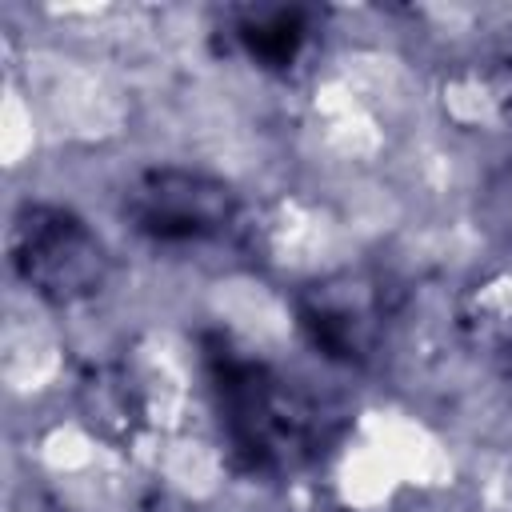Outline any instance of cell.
I'll return each mask as SVG.
<instances>
[{
	"label": "cell",
	"instance_id": "cell-2",
	"mask_svg": "<svg viewBox=\"0 0 512 512\" xmlns=\"http://www.w3.org/2000/svg\"><path fill=\"white\" fill-rule=\"evenodd\" d=\"M232 212L228 188L188 176V172H160L140 188L136 216L144 220L140 228L156 236H204L220 228Z\"/></svg>",
	"mask_w": 512,
	"mask_h": 512
},
{
	"label": "cell",
	"instance_id": "cell-1",
	"mask_svg": "<svg viewBox=\"0 0 512 512\" xmlns=\"http://www.w3.org/2000/svg\"><path fill=\"white\" fill-rule=\"evenodd\" d=\"M28 280L52 296L88 292L100 280V248L96 240L68 220L64 212H32L20 228V256Z\"/></svg>",
	"mask_w": 512,
	"mask_h": 512
}]
</instances>
